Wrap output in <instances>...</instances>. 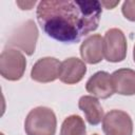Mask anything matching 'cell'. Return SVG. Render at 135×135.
I'll list each match as a JSON object with an SVG mask.
<instances>
[{
  "mask_svg": "<svg viewBox=\"0 0 135 135\" xmlns=\"http://www.w3.org/2000/svg\"><path fill=\"white\" fill-rule=\"evenodd\" d=\"M101 12L96 0H44L39 2L36 16L47 36L75 42L98 27Z\"/></svg>",
  "mask_w": 135,
  "mask_h": 135,
  "instance_id": "6da1fadb",
  "label": "cell"
},
{
  "mask_svg": "<svg viewBox=\"0 0 135 135\" xmlns=\"http://www.w3.org/2000/svg\"><path fill=\"white\" fill-rule=\"evenodd\" d=\"M56 127V115L46 107L31 110L24 121V131L27 135H55Z\"/></svg>",
  "mask_w": 135,
  "mask_h": 135,
  "instance_id": "7a4b0ae2",
  "label": "cell"
},
{
  "mask_svg": "<svg viewBox=\"0 0 135 135\" xmlns=\"http://www.w3.org/2000/svg\"><path fill=\"white\" fill-rule=\"evenodd\" d=\"M26 60L24 55L16 49L4 50L0 55V74L3 78L16 81L19 80L25 71Z\"/></svg>",
  "mask_w": 135,
  "mask_h": 135,
  "instance_id": "3957f363",
  "label": "cell"
},
{
  "mask_svg": "<svg viewBox=\"0 0 135 135\" xmlns=\"http://www.w3.org/2000/svg\"><path fill=\"white\" fill-rule=\"evenodd\" d=\"M127 39L123 32L113 27L103 36V56L109 62H120L127 56Z\"/></svg>",
  "mask_w": 135,
  "mask_h": 135,
  "instance_id": "277c9868",
  "label": "cell"
},
{
  "mask_svg": "<svg viewBox=\"0 0 135 135\" xmlns=\"http://www.w3.org/2000/svg\"><path fill=\"white\" fill-rule=\"evenodd\" d=\"M38 28L33 20H27L19 25L8 38L7 43L22 50L26 55H32L36 49Z\"/></svg>",
  "mask_w": 135,
  "mask_h": 135,
  "instance_id": "5b68a950",
  "label": "cell"
},
{
  "mask_svg": "<svg viewBox=\"0 0 135 135\" xmlns=\"http://www.w3.org/2000/svg\"><path fill=\"white\" fill-rule=\"evenodd\" d=\"M102 130L105 135H132L133 121L127 112L112 110L102 119Z\"/></svg>",
  "mask_w": 135,
  "mask_h": 135,
  "instance_id": "8992f818",
  "label": "cell"
},
{
  "mask_svg": "<svg viewBox=\"0 0 135 135\" xmlns=\"http://www.w3.org/2000/svg\"><path fill=\"white\" fill-rule=\"evenodd\" d=\"M60 64L61 62L54 57L40 58L32 68L31 77L37 82H52L59 78Z\"/></svg>",
  "mask_w": 135,
  "mask_h": 135,
  "instance_id": "52a82bcc",
  "label": "cell"
},
{
  "mask_svg": "<svg viewBox=\"0 0 135 135\" xmlns=\"http://www.w3.org/2000/svg\"><path fill=\"white\" fill-rule=\"evenodd\" d=\"M85 90L93 96L101 99H107L115 93L112 77L104 71H99L91 76L85 83Z\"/></svg>",
  "mask_w": 135,
  "mask_h": 135,
  "instance_id": "ba28073f",
  "label": "cell"
},
{
  "mask_svg": "<svg viewBox=\"0 0 135 135\" xmlns=\"http://www.w3.org/2000/svg\"><path fill=\"white\" fill-rule=\"evenodd\" d=\"M86 73L84 62L76 57L64 59L60 64L59 79L66 84H75L79 82Z\"/></svg>",
  "mask_w": 135,
  "mask_h": 135,
  "instance_id": "9c48e42d",
  "label": "cell"
},
{
  "mask_svg": "<svg viewBox=\"0 0 135 135\" xmlns=\"http://www.w3.org/2000/svg\"><path fill=\"white\" fill-rule=\"evenodd\" d=\"M80 55L86 63L96 64L102 60L103 56V38L94 34L84 39L80 45Z\"/></svg>",
  "mask_w": 135,
  "mask_h": 135,
  "instance_id": "30bf717a",
  "label": "cell"
},
{
  "mask_svg": "<svg viewBox=\"0 0 135 135\" xmlns=\"http://www.w3.org/2000/svg\"><path fill=\"white\" fill-rule=\"evenodd\" d=\"M115 93L124 96L135 95V71L131 69L116 70L112 75Z\"/></svg>",
  "mask_w": 135,
  "mask_h": 135,
  "instance_id": "8fae6325",
  "label": "cell"
},
{
  "mask_svg": "<svg viewBox=\"0 0 135 135\" xmlns=\"http://www.w3.org/2000/svg\"><path fill=\"white\" fill-rule=\"evenodd\" d=\"M79 109L84 113L85 119L92 126H96L101 122L103 119V109L98 101V99L94 96H81L78 101Z\"/></svg>",
  "mask_w": 135,
  "mask_h": 135,
  "instance_id": "7c38bea8",
  "label": "cell"
},
{
  "mask_svg": "<svg viewBox=\"0 0 135 135\" xmlns=\"http://www.w3.org/2000/svg\"><path fill=\"white\" fill-rule=\"evenodd\" d=\"M60 135H86L83 119L79 115H71L66 117L61 124Z\"/></svg>",
  "mask_w": 135,
  "mask_h": 135,
  "instance_id": "4fadbf2b",
  "label": "cell"
},
{
  "mask_svg": "<svg viewBox=\"0 0 135 135\" xmlns=\"http://www.w3.org/2000/svg\"><path fill=\"white\" fill-rule=\"evenodd\" d=\"M121 12L124 16L130 21L135 22V0H127L122 3Z\"/></svg>",
  "mask_w": 135,
  "mask_h": 135,
  "instance_id": "5bb4252c",
  "label": "cell"
},
{
  "mask_svg": "<svg viewBox=\"0 0 135 135\" xmlns=\"http://www.w3.org/2000/svg\"><path fill=\"white\" fill-rule=\"evenodd\" d=\"M16 4L21 9H31L36 4V1H17Z\"/></svg>",
  "mask_w": 135,
  "mask_h": 135,
  "instance_id": "9a60e30c",
  "label": "cell"
},
{
  "mask_svg": "<svg viewBox=\"0 0 135 135\" xmlns=\"http://www.w3.org/2000/svg\"><path fill=\"white\" fill-rule=\"evenodd\" d=\"M118 3H119V0L118 1H101L100 2V4H101V6L103 5L105 8H109V9H112V8H114L116 5H118Z\"/></svg>",
  "mask_w": 135,
  "mask_h": 135,
  "instance_id": "2e32d148",
  "label": "cell"
},
{
  "mask_svg": "<svg viewBox=\"0 0 135 135\" xmlns=\"http://www.w3.org/2000/svg\"><path fill=\"white\" fill-rule=\"evenodd\" d=\"M133 59H134V62H135V45H134V49H133Z\"/></svg>",
  "mask_w": 135,
  "mask_h": 135,
  "instance_id": "e0dca14e",
  "label": "cell"
},
{
  "mask_svg": "<svg viewBox=\"0 0 135 135\" xmlns=\"http://www.w3.org/2000/svg\"><path fill=\"white\" fill-rule=\"evenodd\" d=\"M1 135H4V134H3V133H1Z\"/></svg>",
  "mask_w": 135,
  "mask_h": 135,
  "instance_id": "ac0fdd59",
  "label": "cell"
},
{
  "mask_svg": "<svg viewBox=\"0 0 135 135\" xmlns=\"http://www.w3.org/2000/svg\"><path fill=\"white\" fill-rule=\"evenodd\" d=\"M93 135H98V134H93Z\"/></svg>",
  "mask_w": 135,
  "mask_h": 135,
  "instance_id": "d6986e66",
  "label": "cell"
}]
</instances>
